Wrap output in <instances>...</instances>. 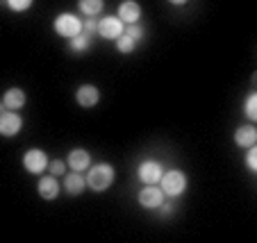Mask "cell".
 <instances>
[{"mask_svg": "<svg viewBox=\"0 0 257 243\" xmlns=\"http://www.w3.org/2000/svg\"><path fill=\"white\" fill-rule=\"evenodd\" d=\"M114 177H116V173H114V166L112 164H93L87 168V186L91 191H96V193H102V191H107L109 186L114 184Z\"/></svg>", "mask_w": 257, "mask_h": 243, "instance_id": "6da1fadb", "label": "cell"}, {"mask_svg": "<svg viewBox=\"0 0 257 243\" xmlns=\"http://www.w3.org/2000/svg\"><path fill=\"white\" fill-rule=\"evenodd\" d=\"M160 189L164 191V195H169V198H178V195H182L187 189V175L178 168L166 170L160 180Z\"/></svg>", "mask_w": 257, "mask_h": 243, "instance_id": "7a4b0ae2", "label": "cell"}, {"mask_svg": "<svg viewBox=\"0 0 257 243\" xmlns=\"http://www.w3.org/2000/svg\"><path fill=\"white\" fill-rule=\"evenodd\" d=\"M53 28L59 37L73 39V37H78V34L82 32V19H78V16L71 14V12H64V14H59L57 19H55Z\"/></svg>", "mask_w": 257, "mask_h": 243, "instance_id": "3957f363", "label": "cell"}, {"mask_svg": "<svg viewBox=\"0 0 257 243\" xmlns=\"http://www.w3.org/2000/svg\"><path fill=\"white\" fill-rule=\"evenodd\" d=\"M123 30H125V23H123L118 16H102V19L98 21L96 34L102 37V39H107V41H112V39L116 41L123 34Z\"/></svg>", "mask_w": 257, "mask_h": 243, "instance_id": "277c9868", "label": "cell"}, {"mask_svg": "<svg viewBox=\"0 0 257 243\" xmlns=\"http://www.w3.org/2000/svg\"><path fill=\"white\" fill-rule=\"evenodd\" d=\"M137 200H139V204L144 209H160V204L166 200V195L157 184H144V189L139 191Z\"/></svg>", "mask_w": 257, "mask_h": 243, "instance_id": "5b68a950", "label": "cell"}, {"mask_svg": "<svg viewBox=\"0 0 257 243\" xmlns=\"http://www.w3.org/2000/svg\"><path fill=\"white\" fill-rule=\"evenodd\" d=\"M162 175H164V168H162V164L155 159L141 161L139 168H137V177H139V182H144V184H160Z\"/></svg>", "mask_w": 257, "mask_h": 243, "instance_id": "8992f818", "label": "cell"}, {"mask_svg": "<svg viewBox=\"0 0 257 243\" xmlns=\"http://www.w3.org/2000/svg\"><path fill=\"white\" fill-rule=\"evenodd\" d=\"M23 168L28 173H32V175H39V173L48 170V155L44 150H39V148H32V150H28L23 155Z\"/></svg>", "mask_w": 257, "mask_h": 243, "instance_id": "52a82bcc", "label": "cell"}, {"mask_svg": "<svg viewBox=\"0 0 257 243\" xmlns=\"http://www.w3.org/2000/svg\"><path fill=\"white\" fill-rule=\"evenodd\" d=\"M23 130V118H21L19 112H12V109H5L0 114V136H16L19 132Z\"/></svg>", "mask_w": 257, "mask_h": 243, "instance_id": "ba28073f", "label": "cell"}, {"mask_svg": "<svg viewBox=\"0 0 257 243\" xmlns=\"http://www.w3.org/2000/svg\"><path fill=\"white\" fill-rule=\"evenodd\" d=\"M98 100H100V91H98L96 84H82V87H78V91H75V102L84 109L96 107Z\"/></svg>", "mask_w": 257, "mask_h": 243, "instance_id": "9c48e42d", "label": "cell"}, {"mask_svg": "<svg viewBox=\"0 0 257 243\" xmlns=\"http://www.w3.org/2000/svg\"><path fill=\"white\" fill-rule=\"evenodd\" d=\"M118 19L123 21V23L132 25V23H139L141 19V5L137 3V0H123L121 5H118Z\"/></svg>", "mask_w": 257, "mask_h": 243, "instance_id": "30bf717a", "label": "cell"}, {"mask_svg": "<svg viewBox=\"0 0 257 243\" xmlns=\"http://www.w3.org/2000/svg\"><path fill=\"white\" fill-rule=\"evenodd\" d=\"M66 166L71 170H78V173H84V170L91 166V155H89L87 150H82V148H75V150L68 152L66 157Z\"/></svg>", "mask_w": 257, "mask_h": 243, "instance_id": "8fae6325", "label": "cell"}, {"mask_svg": "<svg viewBox=\"0 0 257 243\" xmlns=\"http://www.w3.org/2000/svg\"><path fill=\"white\" fill-rule=\"evenodd\" d=\"M62 186H64V191H66L68 195H80L84 189H87V180H84L82 173L71 170V173H66V175H64Z\"/></svg>", "mask_w": 257, "mask_h": 243, "instance_id": "7c38bea8", "label": "cell"}, {"mask_svg": "<svg viewBox=\"0 0 257 243\" xmlns=\"http://www.w3.org/2000/svg\"><path fill=\"white\" fill-rule=\"evenodd\" d=\"M37 191H39V195L44 200H57L59 191H62V184L57 182V177H55V175H46V177H41V180H39Z\"/></svg>", "mask_w": 257, "mask_h": 243, "instance_id": "4fadbf2b", "label": "cell"}, {"mask_svg": "<svg viewBox=\"0 0 257 243\" xmlns=\"http://www.w3.org/2000/svg\"><path fill=\"white\" fill-rule=\"evenodd\" d=\"M25 100H28V96H25L23 89L19 87H12L5 91V96H3V102H5V107L12 109V112H16V109H23Z\"/></svg>", "mask_w": 257, "mask_h": 243, "instance_id": "5bb4252c", "label": "cell"}, {"mask_svg": "<svg viewBox=\"0 0 257 243\" xmlns=\"http://www.w3.org/2000/svg\"><path fill=\"white\" fill-rule=\"evenodd\" d=\"M234 143L239 148H250L257 143V130L252 125H239L234 132Z\"/></svg>", "mask_w": 257, "mask_h": 243, "instance_id": "9a60e30c", "label": "cell"}, {"mask_svg": "<svg viewBox=\"0 0 257 243\" xmlns=\"http://www.w3.org/2000/svg\"><path fill=\"white\" fill-rule=\"evenodd\" d=\"M78 10L82 12L84 16L96 19V16L105 10V0H78Z\"/></svg>", "mask_w": 257, "mask_h": 243, "instance_id": "2e32d148", "label": "cell"}, {"mask_svg": "<svg viewBox=\"0 0 257 243\" xmlns=\"http://www.w3.org/2000/svg\"><path fill=\"white\" fill-rule=\"evenodd\" d=\"M91 39H93V37H89V34L80 32L78 37L68 39V48H71L75 55H82V53H87V50L91 48Z\"/></svg>", "mask_w": 257, "mask_h": 243, "instance_id": "e0dca14e", "label": "cell"}, {"mask_svg": "<svg viewBox=\"0 0 257 243\" xmlns=\"http://www.w3.org/2000/svg\"><path fill=\"white\" fill-rule=\"evenodd\" d=\"M116 48H118V53H123V55H130L132 50L137 48V41L132 39L130 34H125V32H123L121 37H118V39H116Z\"/></svg>", "mask_w": 257, "mask_h": 243, "instance_id": "ac0fdd59", "label": "cell"}, {"mask_svg": "<svg viewBox=\"0 0 257 243\" xmlns=\"http://www.w3.org/2000/svg\"><path fill=\"white\" fill-rule=\"evenodd\" d=\"M243 114L248 116V121H257V93L255 91L246 98V109H243Z\"/></svg>", "mask_w": 257, "mask_h": 243, "instance_id": "d6986e66", "label": "cell"}, {"mask_svg": "<svg viewBox=\"0 0 257 243\" xmlns=\"http://www.w3.org/2000/svg\"><path fill=\"white\" fill-rule=\"evenodd\" d=\"M123 32H125V34H130V37L137 41V44L146 39V28H144V25H139V23H132V25H127V28L123 30Z\"/></svg>", "mask_w": 257, "mask_h": 243, "instance_id": "ffe728a7", "label": "cell"}, {"mask_svg": "<svg viewBox=\"0 0 257 243\" xmlns=\"http://www.w3.org/2000/svg\"><path fill=\"white\" fill-rule=\"evenodd\" d=\"M34 0H7V7H10L12 12H28L30 7H32Z\"/></svg>", "mask_w": 257, "mask_h": 243, "instance_id": "44dd1931", "label": "cell"}, {"mask_svg": "<svg viewBox=\"0 0 257 243\" xmlns=\"http://www.w3.org/2000/svg\"><path fill=\"white\" fill-rule=\"evenodd\" d=\"M48 170H50V175H55V177L64 175V173H66V161H62V159L48 161Z\"/></svg>", "mask_w": 257, "mask_h": 243, "instance_id": "7402d4cb", "label": "cell"}, {"mask_svg": "<svg viewBox=\"0 0 257 243\" xmlns=\"http://www.w3.org/2000/svg\"><path fill=\"white\" fill-rule=\"evenodd\" d=\"M246 166L250 173H257V146L248 148V155H246Z\"/></svg>", "mask_w": 257, "mask_h": 243, "instance_id": "603a6c76", "label": "cell"}, {"mask_svg": "<svg viewBox=\"0 0 257 243\" xmlns=\"http://www.w3.org/2000/svg\"><path fill=\"white\" fill-rule=\"evenodd\" d=\"M96 30H98V21L91 19V16H87V19L82 21V32L89 34V37H93V34H96Z\"/></svg>", "mask_w": 257, "mask_h": 243, "instance_id": "cb8c5ba5", "label": "cell"}, {"mask_svg": "<svg viewBox=\"0 0 257 243\" xmlns=\"http://www.w3.org/2000/svg\"><path fill=\"white\" fill-rule=\"evenodd\" d=\"M160 209H162V218H166V216H171V214H173V207H171V204L169 202H162L160 204Z\"/></svg>", "mask_w": 257, "mask_h": 243, "instance_id": "d4e9b609", "label": "cell"}, {"mask_svg": "<svg viewBox=\"0 0 257 243\" xmlns=\"http://www.w3.org/2000/svg\"><path fill=\"white\" fill-rule=\"evenodd\" d=\"M171 5H175V7H180V5H187V3H189V0H169Z\"/></svg>", "mask_w": 257, "mask_h": 243, "instance_id": "484cf974", "label": "cell"}, {"mask_svg": "<svg viewBox=\"0 0 257 243\" xmlns=\"http://www.w3.org/2000/svg\"><path fill=\"white\" fill-rule=\"evenodd\" d=\"M5 109H7V107H5V102H3V100H0V114H3V112H5Z\"/></svg>", "mask_w": 257, "mask_h": 243, "instance_id": "4316f807", "label": "cell"}]
</instances>
